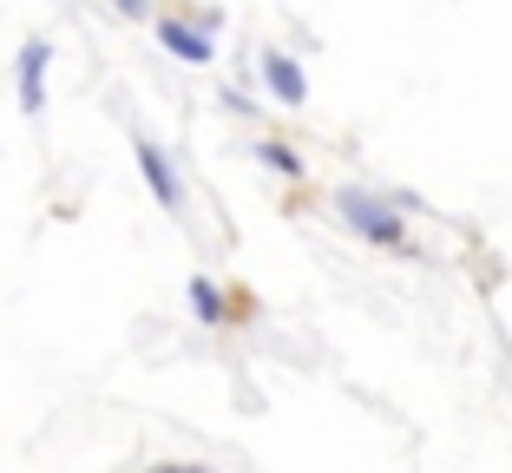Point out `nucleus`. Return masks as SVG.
Wrapping results in <instances>:
<instances>
[{
    "label": "nucleus",
    "mask_w": 512,
    "mask_h": 473,
    "mask_svg": "<svg viewBox=\"0 0 512 473\" xmlns=\"http://www.w3.org/2000/svg\"><path fill=\"white\" fill-rule=\"evenodd\" d=\"M335 211H342V224L355 230L362 244L407 250V224H401V211H394L388 198H375V191H342V198H335Z\"/></svg>",
    "instance_id": "f257e3e1"
},
{
    "label": "nucleus",
    "mask_w": 512,
    "mask_h": 473,
    "mask_svg": "<svg viewBox=\"0 0 512 473\" xmlns=\"http://www.w3.org/2000/svg\"><path fill=\"white\" fill-rule=\"evenodd\" d=\"M151 33H158V46H165L171 60H184V66H204L217 53V40L204 27H191L184 14H158V20H151Z\"/></svg>",
    "instance_id": "f03ea898"
},
{
    "label": "nucleus",
    "mask_w": 512,
    "mask_h": 473,
    "mask_svg": "<svg viewBox=\"0 0 512 473\" xmlns=\"http://www.w3.org/2000/svg\"><path fill=\"white\" fill-rule=\"evenodd\" d=\"M46 60H53V46L46 40H27L14 60V92H20V112L27 119H40L46 112Z\"/></svg>",
    "instance_id": "7ed1b4c3"
},
{
    "label": "nucleus",
    "mask_w": 512,
    "mask_h": 473,
    "mask_svg": "<svg viewBox=\"0 0 512 473\" xmlns=\"http://www.w3.org/2000/svg\"><path fill=\"white\" fill-rule=\"evenodd\" d=\"M191 309H197V322H211V329L250 316V303H243V296H230L224 283H211V276H191Z\"/></svg>",
    "instance_id": "20e7f679"
},
{
    "label": "nucleus",
    "mask_w": 512,
    "mask_h": 473,
    "mask_svg": "<svg viewBox=\"0 0 512 473\" xmlns=\"http://www.w3.org/2000/svg\"><path fill=\"white\" fill-rule=\"evenodd\" d=\"M138 178L151 184V198L165 204V211H184V184H178V171H171V158L151 145V138H138Z\"/></svg>",
    "instance_id": "39448f33"
},
{
    "label": "nucleus",
    "mask_w": 512,
    "mask_h": 473,
    "mask_svg": "<svg viewBox=\"0 0 512 473\" xmlns=\"http://www.w3.org/2000/svg\"><path fill=\"white\" fill-rule=\"evenodd\" d=\"M256 66H263V86H270L283 106H309V79H302V66L289 60V53H263Z\"/></svg>",
    "instance_id": "423d86ee"
},
{
    "label": "nucleus",
    "mask_w": 512,
    "mask_h": 473,
    "mask_svg": "<svg viewBox=\"0 0 512 473\" xmlns=\"http://www.w3.org/2000/svg\"><path fill=\"white\" fill-rule=\"evenodd\" d=\"M256 158H263V165H270L276 178H289V184H302V178H309V165H302V158L289 152L283 138H256Z\"/></svg>",
    "instance_id": "0eeeda50"
},
{
    "label": "nucleus",
    "mask_w": 512,
    "mask_h": 473,
    "mask_svg": "<svg viewBox=\"0 0 512 473\" xmlns=\"http://www.w3.org/2000/svg\"><path fill=\"white\" fill-rule=\"evenodd\" d=\"M112 7H119L125 20H151V0H112Z\"/></svg>",
    "instance_id": "6e6552de"
},
{
    "label": "nucleus",
    "mask_w": 512,
    "mask_h": 473,
    "mask_svg": "<svg viewBox=\"0 0 512 473\" xmlns=\"http://www.w3.org/2000/svg\"><path fill=\"white\" fill-rule=\"evenodd\" d=\"M151 473H211V467H151Z\"/></svg>",
    "instance_id": "1a4fd4ad"
}]
</instances>
